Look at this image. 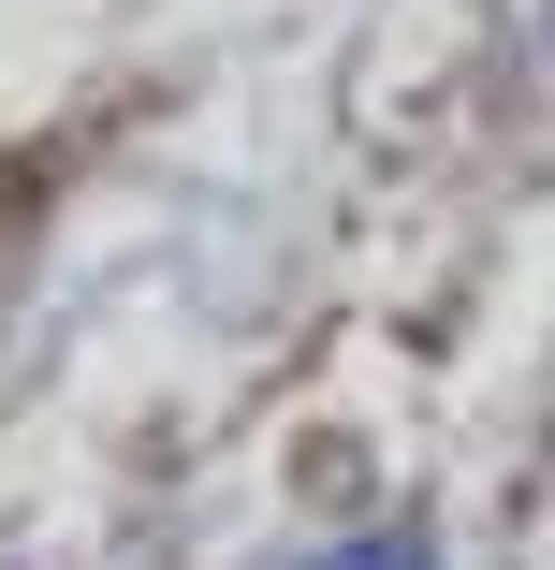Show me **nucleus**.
I'll return each instance as SVG.
<instances>
[{
  "instance_id": "nucleus-1",
  "label": "nucleus",
  "mask_w": 555,
  "mask_h": 570,
  "mask_svg": "<svg viewBox=\"0 0 555 570\" xmlns=\"http://www.w3.org/2000/svg\"><path fill=\"white\" fill-rule=\"evenodd\" d=\"M321 570H424V527H380V541H351V556H321Z\"/></svg>"
}]
</instances>
